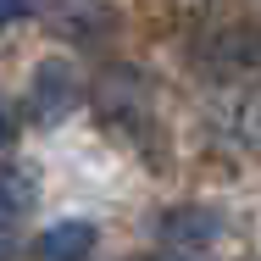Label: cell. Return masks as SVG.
Wrapping results in <instances>:
<instances>
[{"label": "cell", "mask_w": 261, "mask_h": 261, "mask_svg": "<svg viewBox=\"0 0 261 261\" xmlns=\"http://www.w3.org/2000/svg\"><path fill=\"white\" fill-rule=\"evenodd\" d=\"M239 122H245V134H250V139L261 145V95H256L250 106H245V111H239Z\"/></svg>", "instance_id": "6"}, {"label": "cell", "mask_w": 261, "mask_h": 261, "mask_svg": "<svg viewBox=\"0 0 261 261\" xmlns=\"http://www.w3.org/2000/svg\"><path fill=\"white\" fill-rule=\"evenodd\" d=\"M78 100V78H72V67L67 61H56L45 56L39 67H34V117L39 122H56V117H67Z\"/></svg>", "instance_id": "1"}, {"label": "cell", "mask_w": 261, "mask_h": 261, "mask_svg": "<svg viewBox=\"0 0 261 261\" xmlns=\"http://www.w3.org/2000/svg\"><path fill=\"white\" fill-rule=\"evenodd\" d=\"M34 178L22 167H0V261H11L17 250V222L34 211Z\"/></svg>", "instance_id": "2"}, {"label": "cell", "mask_w": 261, "mask_h": 261, "mask_svg": "<svg viewBox=\"0 0 261 261\" xmlns=\"http://www.w3.org/2000/svg\"><path fill=\"white\" fill-rule=\"evenodd\" d=\"M11 139H17V117H11V106L0 100V150H6Z\"/></svg>", "instance_id": "7"}, {"label": "cell", "mask_w": 261, "mask_h": 261, "mask_svg": "<svg viewBox=\"0 0 261 261\" xmlns=\"http://www.w3.org/2000/svg\"><path fill=\"white\" fill-rule=\"evenodd\" d=\"M167 239H189V245H206L217 239V211L206 206H184V211H167V228H161Z\"/></svg>", "instance_id": "4"}, {"label": "cell", "mask_w": 261, "mask_h": 261, "mask_svg": "<svg viewBox=\"0 0 261 261\" xmlns=\"http://www.w3.org/2000/svg\"><path fill=\"white\" fill-rule=\"evenodd\" d=\"M34 6H39V0H0V28H6V22H22V17H34Z\"/></svg>", "instance_id": "5"}, {"label": "cell", "mask_w": 261, "mask_h": 261, "mask_svg": "<svg viewBox=\"0 0 261 261\" xmlns=\"http://www.w3.org/2000/svg\"><path fill=\"white\" fill-rule=\"evenodd\" d=\"M95 222L89 217H61L39 233V261H89L95 256Z\"/></svg>", "instance_id": "3"}]
</instances>
